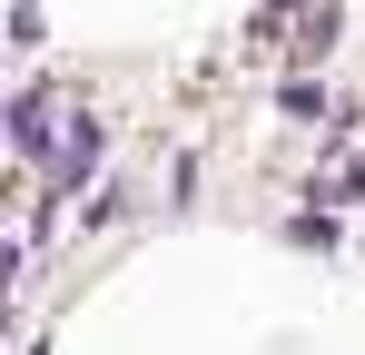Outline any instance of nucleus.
<instances>
[{
  "instance_id": "obj_1",
  "label": "nucleus",
  "mask_w": 365,
  "mask_h": 355,
  "mask_svg": "<svg viewBox=\"0 0 365 355\" xmlns=\"http://www.w3.org/2000/svg\"><path fill=\"white\" fill-rule=\"evenodd\" d=\"M10 148H20V158H50V99H40V89L10 99Z\"/></svg>"
}]
</instances>
